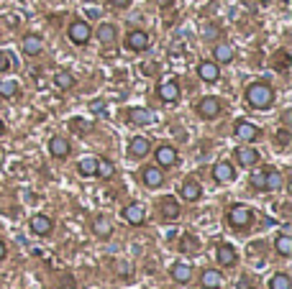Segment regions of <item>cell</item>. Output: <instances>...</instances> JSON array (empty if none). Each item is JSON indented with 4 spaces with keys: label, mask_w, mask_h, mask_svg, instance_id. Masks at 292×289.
I'll list each match as a JSON object with an SVG mask.
<instances>
[{
    "label": "cell",
    "mask_w": 292,
    "mask_h": 289,
    "mask_svg": "<svg viewBox=\"0 0 292 289\" xmlns=\"http://www.w3.org/2000/svg\"><path fill=\"white\" fill-rule=\"evenodd\" d=\"M190 276H192V269H190L187 264H175V266H172V279H175V281L187 284Z\"/></svg>",
    "instance_id": "obj_27"
},
{
    "label": "cell",
    "mask_w": 292,
    "mask_h": 289,
    "mask_svg": "<svg viewBox=\"0 0 292 289\" xmlns=\"http://www.w3.org/2000/svg\"><path fill=\"white\" fill-rule=\"evenodd\" d=\"M11 69V57L6 52H0V72H8Z\"/></svg>",
    "instance_id": "obj_38"
},
{
    "label": "cell",
    "mask_w": 292,
    "mask_h": 289,
    "mask_svg": "<svg viewBox=\"0 0 292 289\" xmlns=\"http://www.w3.org/2000/svg\"><path fill=\"white\" fill-rule=\"evenodd\" d=\"M16 95H18V82L0 79V98H16Z\"/></svg>",
    "instance_id": "obj_28"
},
{
    "label": "cell",
    "mask_w": 292,
    "mask_h": 289,
    "mask_svg": "<svg viewBox=\"0 0 292 289\" xmlns=\"http://www.w3.org/2000/svg\"><path fill=\"white\" fill-rule=\"evenodd\" d=\"M236 161L241 164V167H254V164L259 161V154L252 146H238L236 149Z\"/></svg>",
    "instance_id": "obj_9"
},
{
    "label": "cell",
    "mask_w": 292,
    "mask_h": 289,
    "mask_svg": "<svg viewBox=\"0 0 292 289\" xmlns=\"http://www.w3.org/2000/svg\"><path fill=\"white\" fill-rule=\"evenodd\" d=\"M197 249H200V243H197L195 235H185L182 243H180V251H182V254H187V251H197Z\"/></svg>",
    "instance_id": "obj_34"
},
{
    "label": "cell",
    "mask_w": 292,
    "mask_h": 289,
    "mask_svg": "<svg viewBox=\"0 0 292 289\" xmlns=\"http://www.w3.org/2000/svg\"><path fill=\"white\" fill-rule=\"evenodd\" d=\"M113 8H129V0H108Z\"/></svg>",
    "instance_id": "obj_39"
},
{
    "label": "cell",
    "mask_w": 292,
    "mask_h": 289,
    "mask_svg": "<svg viewBox=\"0 0 292 289\" xmlns=\"http://www.w3.org/2000/svg\"><path fill=\"white\" fill-rule=\"evenodd\" d=\"M236 138H241V141H257L259 138V128L254 126V123H248V120H238L236 123Z\"/></svg>",
    "instance_id": "obj_6"
},
{
    "label": "cell",
    "mask_w": 292,
    "mask_h": 289,
    "mask_svg": "<svg viewBox=\"0 0 292 289\" xmlns=\"http://www.w3.org/2000/svg\"><path fill=\"white\" fill-rule=\"evenodd\" d=\"M252 184H254L257 189H267V184H264V172H254V174H252Z\"/></svg>",
    "instance_id": "obj_36"
},
{
    "label": "cell",
    "mask_w": 292,
    "mask_h": 289,
    "mask_svg": "<svg viewBox=\"0 0 292 289\" xmlns=\"http://www.w3.org/2000/svg\"><path fill=\"white\" fill-rule=\"evenodd\" d=\"M49 151H52V156H57V159H67V156H69V151H72V146H69V141H67V138L54 136V138L49 141Z\"/></svg>",
    "instance_id": "obj_15"
},
{
    "label": "cell",
    "mask_w": 292,
    "mask_h": 289,
    "mask_svg": "<svg viewBox=\"0 0 292 289\" xmlns=\"http://www.w3.org/2000/svg\"><path fill=\"white\" fill-rule=\"evenodd\" d=\"M264 184H267V189H279L282 187V174L279 172H264Z\"/></svg>",
    "instance_id": "obj_32"
},
{
    "label": "cell",
    "mask_w": 292,
    "mask_h": 289,
    "mask_svg": "<svg viewBox=\"0 0 292 289\" xmlns=\"http://www.w3.org/2000/svg\"><path fill=\"white\" fill-rule=\"evenodd\" d=\"M41 36H36V33H28V36H23V52L28 54V57H36V54H41Z\"/></svg>",
    "instance_id": "obj_17"
},
{
    "label": "cell",
    "mask_w": 292,
    "mask_h": 289,
    "mask_svg": "<svg viewBox=\"0 0 292 289\" xmlns=\"http://www.w3.org/2000/svg\"><path fill=\"white\" fill-rule=\"evenodd\" d=\"M205 33L213 38V36H218V28H216V26H211V28H205Z\"/></svg>",
    "instance_id": "obj_43"
},
{
    "label": "cell",
    "mask_w": 292,
    "mask_h": 289,
    "mask_svg": "<svg viewBox=\"0 0 292 289\" xmlns=\"http://www.w3.org/2000/svg\"><path fill=\"white\" fill-rule=\"evenodd\" d=\"M282 3H287V6H289V3H292V0H282Z\"/></svg>",
    "instance_id": "obj_46"
},
{
    "label": "cell",
    "mask_w": 292,
    "mask_h": 289,
    "mask_svg": "<svg viewBox=\"0 0 292 289\" xmlns=\"http://www.w3.org/2000/svg\"><path fill=\"white\" fill-rule=\"evenodd\" d=\"M197 113L202 115V118H216L218 113H221V103H218V98H202L200 103H197Z\"/></svg>",
    "instance_id": "obj_7"
},
{
    "label": "cell",
    "mask_w": 292,
    "mask_h": 289,
    "mask_svg": "<svg viewBox=\"0 0 292 289\" xmlns=\"http://www.w3.org/2000/svg\"><path fill=\"white\" fill-rule=\"evenodd\" d=\"M6 131V126H3V118H0V133H3Z\"/></svg>",
    "instance_id": "obj_45"
},
{
    "label": "cell",
    "mask_w": 292,
    "mask_h": 289,
    "mask_svg": "<svg viewBox=\"0 0 292 289\" xmlns=\"http://www.w3.org/2000/svg\"><path fill=\"white\" fill-rule=\"evenodd\" d=\"M54 82H57L59 90H69V87L74 85V77H72L69 72H57V74H54Z\"/></svg>",
    "instance_id": "obj_31"
},
{
    "label": "cell",
    "mask_w": 292,
    "mask_h": 289,
    "mask_svg": "<svg viewBox=\"0 0 292 289\" xmlns=\"http://www.w3.org/2000/svg\"><path fill=\"white\" fill-rule=\"evenodd\" d=\"M115 271H118L120 276H131V274H134V266H131L129 261H115Z\"/></svg>",
    "instance_id": "obj_35"
},
{
    "label": "cell",
    "mask_w": 292,
    "mask_h": 289,
    "mask_svg": "<svg viewBox=\"0 0 292 289\" xmlns=\"http://www.w3.org/2000/svg\"><path fill=\"white\" fill-rule=\"evenodd\" d=\"M149 44H151V36L146 31H131L126 36V49H131V52H144V49H149Z\"/></svg>",
    "instance_id": "obj_4"
},
{
    "label": "cell",
    "mask_w": 292,
    "mask_h": 289,
    "mask_svg": "<svg viewBox=\"0 0 292 289\" xmlns=\"http://www.w3.org/2000/svg\"><path fill=\"white\" fill-rule=\"evenodd\" d=\"M200 284L205 289H221L223 286V274L218 269H205L202 276H200Z\"/></svg>",
    "instance_id": "obj_10"
},
{
    "label": "cell",
    "mask_w": 292,
    "mask_h": 289,
    "mask_svg": "<svg viewBox=\"0 0 292 289\" xmlns=\"http://www.w3.org/2000/svg\"><path fill=\"white\" fill-rule=\"evenodd\" d=\"M238 289H254V284L248 281V279H241V281H238Z\"/></svg>",
    "instance_id": "obj_41"
},
{
    "label": "cell",
    "mask_w": 292,
    "mask_h": 289,
    "mask_svg": "<svg viewBox=\"0 0 292 289\" xmlns=\"http://www.w3.org/2000/svg\"><path fill=\"white\" fill-rule=\"evenodd\" d=\"M277 141H279V146H284V143L289 141V133H287V131H279V133H277Z\"/></svg>",
    "instance_id": "obj_40"
},
{
    "label": "cell",
    "mask_w": 292,
    "mask_h": 289,
    "mask_svg": "<svg viewBox=\"0 0 292 289\" xmlns=\"http://www.w3.org/2000/svg\"><path fill=\"white\" fill-rule=\"evenodd\" d=\"M141 182H144L149 189H156V187L164 184V174H161L159 167H146V169L141 172Z\"/></svg>",
    "instance_id": "obj_5"
},
{
    "label": "cell",
    "mask_w": 292,
    "mask_h": 289,
    "mask_svg": "<svg viewBox=\"0 0 292 289\" xmlns=\"http://www.w3.org/2000/svg\"><path fill=\"white\" fill-rule=\"evenodd\" d=\"M93 233H95L98 238H110V233H113L110 220H108V218H95V220H93Z\"/></svg>",
    "instance_id": "obj_25"
},
{
    "label": "cell",
    "mask_w": 292,
    "mask_h": 289,
    "mask_svg": "<svg viewBox=\"0 0 292 289\" xmlns=\"http://www.w3.org/2000/svg\"><path fill=\"white\" fill-rule=\"evenodd\" d=\"M90 36H93V28L85 21H74L69 26V41H72V44H77V46H85L88 41H90Z\"/></svg>",
    "instance_id": "obj_3"
},
{
    "label": "cell",
    "mask_w": 292,
    "mask_h": 289,
    "mask_svg": "<svg viewBox=\"0 0 292 289\" xmlns=\"http://www.w3.org/2000/svg\"><path fill=\"white\" fill-rule=\"evenodd\" d=\"M226 220L233 225V228H246L248 223L254 220V210L252 208H246V205H233V208L228 210Z\"/></svg>",
    "instance_id": "obj_2"
},
{
    "label": "cell",
    "mask_w": 292,
    "mask_h": 289,
    "mask_svg": "<svg viewBox=\"0 0 292 289\" xmlns=\"http://www.w3.org/2000/svg\"><path fill=\"white\" fill-rule=\"evenodd\" d=\"M159 98L164 100V103H177L180 100V85H177V82H161V85H159Z\"/></svg>",
    "instance_id": "obj_8"
},
{
    "label": "cell",
    "mask_w": 292,
    "mask_h": 289,
    "mask_svg": "<svg viewBox=\"0 0 292 289\" xmlns=\"http://www.w3.org/2000/svg\"><path fill=\"white\" fill-rule=\"evenodd\" d=\"M161 215H164L166 220H175V218L180 215V205H177V200L164 197V200H161Z\"/></svg>",
    "instance_id": "obj_23"
},
{
    "label": "cell",
    "mask_w": 292,
    "mask_h": 289,
    "mask_svg": "<svg viewBox=\"0 0 292 289\" xmlns=\"http://www.w3.org/2000/svg\"><path fill=\"white\" fill-rule=\"evenodd\" d=\"M98 38L103 41V44H113V41H115V28H113L110 23H103V26L98 28Z\"/></svg>",
    "instance_id": "obj_30"
},
{
    "label": "cell",
    "mask_w": 292,
    "mask_h": 289,
    "mask_svg": "<svg viewBox=\"0 0 292 289\" xmlns=\"http://www.w3.org/2000/svg\"><path fill=\"white\" fill-rule=\"evenodd\" d=\"M246 103L257 110H267L274 103V90L269 85H264V82H254V85L246 90Z\"/></svg>",
    "instance_id": "obj_1"
},
{
    "label": "cell",
    "mask_w": 292,
    "mask_h": 289,
    "mask_svg": "<svg viewBox=\"0 0 292 289\" xmlns=\"http://www.w3.org/2000/svg\"><path fill=\"white\" fill-rule=\"evenodd\" d=\"M103 108H105V105H103L100 100H95V103H93V113H103Z\"/></svg>",
    "instance_id": "obj_42"
},
{
    "label": "cell",
    "mask_w": 292,
    "mask_h": 289,
    "mask_svg": "<svg viewBox=\"0 0 292 289\" xmlns=\"http://www.w3.org/2000/svg\"><path fill=\"white\" fill-rule=\"evenodd\" d=\"M129 120L136 123V126H149L154 118H151V113H149L146 108H131V110H129Z\"/></svg>",
    "instance_id": "obj_19"
},
{
    "label": "cell",
    "mask_w": 292,
    "mask_h": 289,
    "mask_svg": "<svg viewBox=\"0 0 292 289\" xmlns=\"http://www.w3.org/2000/svg\"><path fill=\"white\" fill-rule=\"evenodd\" d=\"M156 164H159V167H175V164H177V149L159 146L156 149Z\"/></svg>",
    "instance_id": "obj_11"
},
{
    "label": "cell",
    "mask_w": 292,
    "mask_h": 289,
    "mask_svg": "<svg viewBox=\"0 0 292 289\" xmlns=\"http://www.w3.org/2000/svg\"><path fill=\"white\" fill-rule=\"evenodd\" d=\"M149 146H151V143H149V138L136 136V138L129 143V154H131V156H136V159H139V156H146V154H149Z\"/></svg>",
    "instance_id": "obj_20"
},
{
    "label": "cell",
    "mask_w": 292,
    "mask_h": 289,
    "mask_svg": "<svg viewBox=\"0 0 292 289\" xmlns=\"http://www.w3.org/2000/svg\"><path fill=\"white\" fill-rule=\"evenodd\" d=\"M123 220L129 225H144V208L141 205H129V208H123Z\"/></svg>",
    "instance_id": "obj_14"
},
{
    "label": "cell",
    "mask_w": 292,
    "mask_h": 289,
    "mask_svg": "<svg viewBox=\"0 0 292 289\" xmlns=\"http://www.w3.org/2000/svg\"><path fill=\"white\" fill-rule=\"evenodd\" d=\"M182 197L185 200H190V202H195V200H200V195H202V189H200V184L195 182V179H187L185 184H182Z\"/></svg>",
    "instance_id": "obj_24"
},
{
    "label": "cell",
    "mask_w": 292,
    "mask_h": 289,
    "mask_svg": "<svg viewBox=\"0 0 292 289\" xmlns=\"http://www.w3.org/2000/svg\"><path fill=\"white\" fill-rule=\"evenodd\" d=\"M274 249H277V254H279V256H292V235H289V233L277 235Z\"/></svg>",
    "instance_id": "obj_22"
},
{
    "label": "cell",
    "mask_w": 292,
    "mask_h": 289,
    "mask_svg": "<svg viewBox=\"0 0 292 289\" xmlns=\"http://www.w3.org/2000/svg\"><path fill=\"white\" fill-rule=\"evenodd\" d=\"M216 182H233L236 179V169L231 167V161H218L216 169H213Z\"/></svg>",
    "instance_id": "obj_13"
},
{
    "label": "cell",
    "mask_w": 292,
    "mask_h": 289,
    "mask_svg": "<svg viewBox=\"0 0 292 289\" xmlns=\"http://www.w3.org/2000/svg\"><path fill=\"white\" fill-rule=\"evenodd\" d=\"M197 74H200V79H202V82H218L221 69H218V64H216V62H200Z\"/></svg>",
    "instance_id": "obj_12"
},
{
    "label": "cell",
    "mask_w": 292,
    "mask_h": 289,
    "mask_svg": "<svg viewBox=\"0 0 292 289\" xmlns=\"http://www.w3.org/2000/svg\"><path fill=\"white\" fill-rule=\"evenodd\" d=\"M3 259H6V243L0 240V261H3Z\"/></svg>",
    "instance_id": "obj_44"
},
{
    "label": "cell",
    "mask_w": 292,
    "mask_h": 289,
    "mask_svg": "<svg viewBox=\"0 0 292 289\" xmlns=\"http://www.w3.org/2000/svg\"><path fill=\"white\" fill-rule=\"evenodd\" d=\"M287 64H289V54H287V52H279V54H277V69H287Z\"/></svg>",
    "instance_id": "obj_37"
},
{
    "label": "cell",
    "mask_w": 292,
    "mask_h": 289,
    "mask_svg": "<svg viewBox=\"0 0 292 289\" xmlns=\"http://www.w3.org/2000/svg\"><path fill=\"white\" fill-rule=\"evenodd\" d=\"M216 256H218V261H221L223 266H233V264H236V251L231 249L228 243H221V246H218Z\"/></svg>",
    "instance_id": "obj_21"
},
{
    "label": "cell",
    "mask_w": 292,
    "mask_h": 289,
    "mask_svg": "<svg viewBox=\"0 0 292 289\" xmlns=\"http://www.w3.org/2000/svg\"><path fill=\"white\" fill-rule=\"evenodd\" d=\"M52 228H54V223H52V218H47V215H33V218H31V230H33L36 235H47V233H52Z\"/></svg>",
    "instance_id": "obj_16"
},
{
    "label": "cell",
    "mask_w": 292,
    "mask_h": 289,
    "mask_svg": "<svg viewBox=\"0 0 292 289\" xmlns=\"http://www.w3.org/2000/svg\"><path fill=\"white\" fill-rule=\"evenodd\" d=\"M95 174H100L103 179H110V177L115 174V167H113L110 161H103V159H98V172H95Z\"/></svg>",
    "instance_id": "obj_33"
},
{
    "label": "cell",
    "mask_w": 292,
    "mask_h": 289,
    "mask_svg": "<svg viewBox=\"0 0 292 289\" xmlns=\"http://www.w3.org/2000/svg\"><path fill=\"white\" fill-rule=\"evenodd\" d=\"M213 54H216V64H231L233 62V49L228 44H218Z\"/></svg>",
    "instance_id": "obj_26"
},
{
    "label": "cell",
    "mask_w": 292,
    "mask_h": 289,
    "mask_svg": "<svg viewBox=\"0 0 292 289\" xmlns=\"http://www.w3.org/2000/svg\"><path fill=\"white\" fill-rule=\"evenodd\" d=\"M269 289H292V279L287 274H274L269 279Z\"/></svg>",
    "instance_id": "obj_29"
},
{
    "label": "cell",
    "mask_w": 292,
    "mask_h": 289,
    "mask_svg": "<svg viewBox=\"0 0 292 289\" xmlns=\"http://www.w3.org/2000/svg\"><path fill=\"white\" fill-rule=\"evenodd\" d=\"M77 172H79L82 177H95V172H98V159H95V156H85V159H79Z\"/></svg>",
    "instance_id": "obj_18"
}]
</instances>
